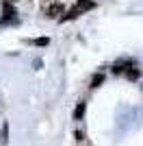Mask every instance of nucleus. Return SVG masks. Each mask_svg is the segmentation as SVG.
<instances>
[{"instance_id":"1","label":"nucleus","mask_w":143,"mask_h":146,"mask_svg":"<svg viewBox=\"0 0 143 146\" xmlns=\"http://www.w3.org/2000/svg\"><path fill=\"white\" fill-rule=\"evenodd\" d=\"M91 9H95V2H93V0H76V5L72 7V9H67V11L61 15V22H67V20H76L78 15H83V13L91 11Z\"/></svg>"},{"instance_id":"2","label":"nucleus","mask_w":143,"mask_h":146,"mask_svg":"<svg viewBox=\"0 0 143 146\" xmlns=\"http://www.w3.org/2000/svg\"><path fill=\"white\" fill-rule=\"evenodd\" d=\"M18 15L15 13V7L11 5V2H2V22H9V20H13Z\"/></svg>"},{"instance_id":"3","label":"nucleus","mask_w":143,"mask_h":146,"mask_svg":"<svg viewBox=\"0 0 143 146\" xmlns=\"http://www.w3.org/2000/svg\"><path fill=\"white\" fill-rule=\"evenodd\" d=\"M63 5L61 2H54V5H50V7H46V15L48 18H56V15H63Z\"/></svg>"},{"instance_id":"4","label":"nucleus","mask_w":143,"mask_h":146,"mask_svg":"<svg viewBox=\"0 0 143 146\" xmlns=\"http://www.w3.org/2000/svg\"><path fill=\"white\" fill-rule=\"evenodd\" d=\"M130 68H134L132 61H121V63H115V66H113V72L115 74H126Z\"/></svg>"},{"instance_id":"5","label":"nucleus","mask_w":143,"mask_h":146,"mask_svg":"<svg viewBox=\"0 0 143 146\" xmlns=\"http://www.w3.org/2000/svg\"><path fill=\"white\" fill-rule=\"evenodd\" d=\"M102 83H104V74H102V72H98V74L91 76V87H100Z\"/></svg>"},{"instance_id":"6","label":"nucleus","mask_w":143,"mask_h":146,"mask_svg":"<svg viewBox=\"0 0 143 146\" xmlns=\"http://www.w3.org/2000/svg\"><path fill=\"white\" fill-rule=\"evenodd\" d=\"M83 116H85V103H80L76 109H74V120H80Z\"/></svg>"},{"instance_id":"7","label":"nucleus","mask_w":143,"mask_h":146,"mask_svg":"<svg viewBox=\"0 0 143 146\" xmlns=\"http://www.w3.org/2000/svg\"><path fill=\"white\" fill-rule=\"evenodd\" d=\"M126 76H128L130 81H137V79H139V70H137V66H134V68H130V70L126 72Z\"/></svg>"},{"instance_id":"8","label":"nucleus","mask_w":143,"mask_h":146,"mask_svg":"<svg viewBox=\"0 0 143 146\" xmlns=\"http://www.w3.org/2000/svg\"><path fill=\"white\" fill-rule=\"evenodd\" d=\"M35 44H37V46H48L50 39H48V37H39V39H35Z\"/></svg>"},{"instance_id":"9","label":"nucleus","mask_w":143,"mask_h":146,"mask_svg":"<svg viewBox=\"0 0 143 146\" xmlns=\"http://www.w3.org/2000/svg\"><path fill=\"white\" fill-rule=\"evenodd\" d=\"M5 2H15V0H5Z\"/></svg>"}]
</instances>
